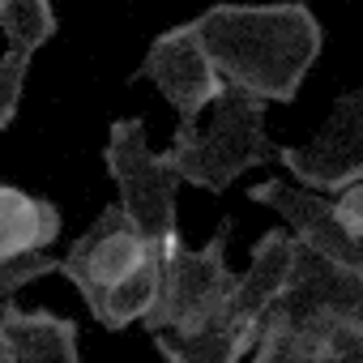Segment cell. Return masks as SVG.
I'll list each match as a JSON object with an SVG mask.
<instances>
[{
    "mask_svg": "<svg viewBox=\"0 0 363 363\" xmlns=\"http://www.w3.org/2000/svg\"><path fill=\"white\" fill-rule=\"evenodd\" d=\"M329 206H333L337 227H342L350 240H359V244H363V179H359V184H346Z\"/></svg>",
    "mask_w": 363,
    "mask_h": 363,
    "instance_id": "cell-19",
    "label": "cell"
},
{
    "mask_svg": "<svg viewBox=\"0 0 363 363\" xmlns=\"http://www.w3.org/2000/svg\"><path fill=\"white\" fill-rule=\"evenodd\" d=\"M261 337V325H240V320H218L206 333H189V337H175V333H150L154 350L167 363H240L244 354H252Z\"/></svg>",
    "mask_w": 363,
    "mask_h": 363,
    "instance_id": "cell-15",
    "label": "cell"
},
{
    "mask_svg": "<svg viewBox=\"0 0 363 363\" xmlns=\"http://www.w3.org/2000/svg\"><path fill=\"white\" fill-rule=\"evenodd\" d=\"M0 359L5 363H82L77 320L52 308L0 299Z\"/></svg>",
    "mask_w": 363,
    "mask_h": 363,
    "instance_id": "cell-10",
    "label": "cell"
},
{
    "mask_svg": "<svg viewBox=\"0 0 363 363\" xmlns=\"http://www.w3.org/2000/svg\"><path fill=\"white\" fill-rule=\"evenodd\" d=\"M227 244H231V218L218 223V231L201 244L189 248L179 235L162 240V269H158V295L150 312L141 316L145 333H206L210 325L223 320L227 295H231V265H227Z\"/></svg>",
    "mask_w": 363,
    "mask_h": 363,
    "instance_id": "cell-3",
    "label": "cell"
},
{
    "mask_svg": "<svg viewBox=\"0 0 363 363\" xmlns=\"http://www.w3.org/2000/svg\"><path fill=\"white\" fill-rule=\"evenodd\" d=\"M248 363H363V320L325 329H261Z\"/></svg>",
    "mask_w": 363,
    "mask_h": 363,
    "instance_id": "cell-12",
    "label": "cell"
},
{
    "mask_svg": "<svg viewBox=\"0 0 363 363\" xmlns=\"http://www.w3.org/2000/svg\"><path fill=\"white\" fill-rule=\"evenodd\" d=\"M333 320H363V274L295 244L286 286L265 308L261 329H325Z\"/></svg>",
    "mask_w": 363,
    "mask_h": 363,
    "instance_id": "cell-5",
    "label": "cell"
},
{
    "mask_svg": "<svg viewBox=\"0 0 363 363\" xmlns=\"http://www.w3.org/2000/svg\"><path fill=\"white\" fill-rule=\"evenodd\" d=\"M291 257H295V240L286 227H274L265 231L252 252H248V269L235 274L231 282V295H227V320H240V325H261L265 308L278 299V291L286 286V274H291Z\"/></svg>",
    "mask_w": 363,
    "mask_h": 363,
    "instance_id": "cell-11",
    "label": "cell"
},
{
    "mask_svg": "<svg viewBox=\"0 0 363 363\" xmlns=\"http://www.w3.org/2000/svg\"><path fill=\"white\" fill-rule=\"evenodd\" d=\"M248 201L274 210L286 223L291 240L303 244L308 252H316V257H325V261H333L342 269H359L363 274V244L350 240L337 227L329 197H320L312 189H299V184H291V179H261V184L248 189Z\"/></svg>",
    "mask_w": 363,
    "mask_h": 363,
    "instance_id": "cell-9",
    "label": "cell"
},
{
    "mask_svg": "<svg viewBox=\"0 0 363 363\" xmlns=\"http://www.w3.org/2000/svg\"><path fill=\"white\" fill-rule=\"evenodd\" d=\"M274 162L286 167L291 184L312 193H342L363 179V94H337L325 128L308 145H274Z\"/></svg>",
    "mask_w": 363,
    "mask_h": 363,
    "instance_id": "cell-7",
    "label": "cell"
},
{
    "mask_svg": "<svg viewBox=\"0 0 363 363\" xmlns=\"http://www.w3.org/2000/svg\"><path fill=\"white\" fill-rule=\"evenodd\" d=\"M30 60H35V52H26V48H9L5 56H0V133L13 128V120H18Z\"/></svg>",
    "mask_w": 363,
    "mask_h": 363,
    "instance_id": "cell-17",
    "label": "cell"
},
{
    "mask_svg": "<svg viewBox=\"0 0 363 363\" xmlns=\"http://www.w3.org/2000/svg\"><path fill=\"white\" fill-rule=\"evenodd\" d=\"M154 244H158V240H145V235L128 223V214L111 201V206L99 210V218L90 223V231H82V235L69 244V252L56 261V274L69 278L82 299H94L99 291H107V286H116L120 278H128V274L145 261V252H150Z\"/></svg>",
    "mask_w": 363,
    "mask_h": 363,
    "instance_id": "cell-8",
    "label": "cell"
},
{
    "mask_svg": "<svg viewBox=\"0 0 363 363\" xmlns=\"http://www.w3.org/2000/svg\"><path fill=\"white\" fill-rule=\"evenodd\" d=\"M65 218L56 201L35 197L18 184H0V257L18 252H48L60 235Z\"/></svg>",
    "mask_w": 363,
    "mask_h": 363,
    "instance_id": "cell-13",
    "label": "cell"
},
{
    "mask_svg": "<svg viewBox=\"0 0 363 363\" xmlns=\"http://www.w3.org/2000/svg\"><path fill=\"white\" fill-rule=\"evenodd\" d=\"M60 18L52 0H0V35L9 39V48L39 52L56 39Z\"/></svg>",
    "mask_w": 363,
    "mask_h": 363,
    "instance_id": "cell-16",
    "label": "cell"
},
{
    "mask_svg": "<svg viewBox=\"0 0 363 363\" xmlns=\"http://www.w3.org/2000/svg\"><path fill=\"white\" fill-rule=\"evenodd\" d=\"M56 261L52 252H18V257H0V299H13L22 286L56 274Z\"/></svg>",
    "mask_w": 363,
    "mask_h": 363,
    "instance_id": "cell-18",
    "label": "cell"
},
{
    "mask_svg": "<svg viewBox=\"0 0 363 363\" xmlns=\"http://www.w3.org/2000/svg\"><path fill=\"white\" fill-rule=\"evenodd\" d=\"M158 269H162V244H154V248L145 252V261H141L128 278H120L116 286H107V291H99L94 299H86L94 325L107 329V333H120V329L137 325V320L150 312L154 295H158Z\"/></svg>",
    "mask_w": 363,
    "mask_h": 363,
    "instance_id": "cell-14",
    "label": "cell"
},
{
    "mask_svg": "<svg viewBox=\"0 0 363 363\" xmlns=\"http://www.w3.org/2000/svg\"><path fill=\"white\" fill-rule=\"evenodd\" d=\"M193 30L223 86L257 103H295L325 48V30L303 0H274V5L223 0L193 18Z\"/></svg>",
    "mask_w": 363,
    "mask_h": 363,
    "instance_id": "cell-1",
    "label": "cell"
},
{
    "mask_svg": "<svg viewBox=\"0 0 363 363\" xmlns=\"http://www.w3.org/2000/svg\"><path fill=\"white\" fill-rule=\"evenodd\" d=\"M0 363H5V359H0Z\"/></svg>",
    "mask_w": 363,
    "mask_h": 363,
    "instance_id": "cell-20",
    "label": "cell"
},
{
    "mask_svg": "<svg viewBox=\"0 0 363 363\" xmlns=\"http://www.w3.org/2000/svg\"><path fill=\"white\" fill-rule=\"evenodd\" d=\"M162 158L179 175V184H193L214 197L227 193L244 171L274 162V141L265 133V103L227 90L210 107L206 128H175Z\"/></svg>",
    "mask_w": 363,
    "mask_h": 363,
    "instance_id": "cell-2",
    "label": "cell"
},
{
    "mask_svg": "<svg viewBox=\"0 0 363 363\" xmlns=\"http://www.w3.org/2000/svg\"><path fill=\"white\" fill-rule=\"evenodd\" d=\"M103 167L120 193L116 206L128 214V223L145 240L162 244V240L179 235V227H175L179 223V175L171 171V162L162 154L150 150L141 116L111 120V133L103 145Z\"/></svg>",
    "mask_w": 363,
    "mask_h": 363,
    "instance_id": "cell-4",
    "label": "cell"
},
{
    "mask_svg": "<svg viewBox=\"0 0 363 363\" xmlns=\"http://www.w3.org/2000/svg\"><path fill=\"white\" fill-rule=\"evenodd\" d=\"M133 82L158 86V94L175 107V120H179L175 128H197L201 111H210L227 94V86L214 73V65H210L193 22H179L171 30H158L150 39V48H145Z\"/></svg>",
    "mask_w": 363,
    "mask_h": 363,
    "instance_id": "cell-6",
    "label": "cell"
}]
</instances>
